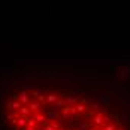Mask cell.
I'll return each mask as SVG.
<instances>
[{
  "label": "cell",
  "instance_id": "1",
  "mask_svg": "<svg viewBox=\"0 0 130 130\" xmlns=\"http://www.w3.org/2000/svg\"><path fill=\"white\" fill-rule=\"evenodd\" d=\"M5 120L12 130H130L109 108L78 94L27 87L6 100Z\"/></svg>",
  "mask_w": 130,
  "mask_h": 130
}]
</instances>
